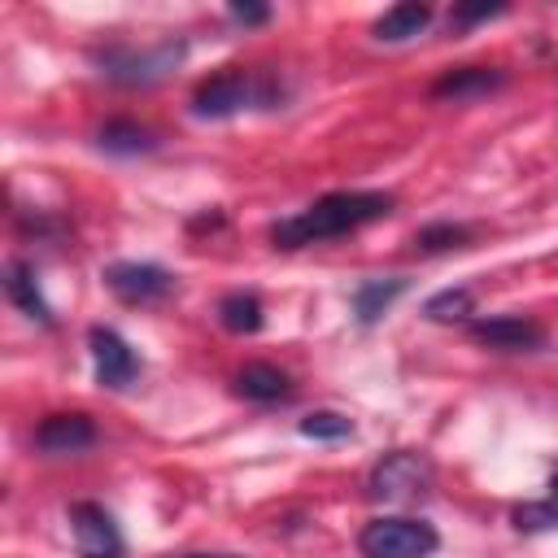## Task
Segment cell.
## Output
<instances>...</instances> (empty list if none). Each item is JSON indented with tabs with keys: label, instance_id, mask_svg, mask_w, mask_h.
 Here are the masks:
<instances>
[{
	"label": "cell",
	"instance_id": "7c38bea8",
	"mask_svg": "<svg viewBox=\"0 0 558 558\" xmlns=\"http://www.w3.org/2000/svg\"><path fill=\"white\" fill-rule=\"evenodd\" d=\"M4 292H9V301H13L26 318H35V323H44V327L52 323V305L44 301L31 262H9V270H4Z\"/></svg>",
	"mask_w": 558,
	"mask_h": 558
},
{
	"label": "cell",
	"instance_id": "9a60e30c",
	"mask_svg": "<svg viewBox=\"0 0 558 558\" xmlns=\"http://www.w3.org/2000/svg\"><path fill=\"white\" fill-rule=\"evenodd\" d=\"M96 144H100L105 153L135 157V153H153V148H157V135H153L148 126L131 122V118H113V122H105V126L96 131Z\"/></svg>",
	"mask_w": 558,
	"mask_h": 558
},
{
	"label": "cell",
	"instance_id": "30bf717a",
	"mask_svg": "<svg viewBox=\"0 0 558 558\" xmlns=\"http://www.w3.org/2000/svg\"><path fill=\"white\" fill-rule=\"evenodd\" d=\"M96 440V423L87 418V414H78V410H70V414H48V418H39V427H35V445L44 449V453H78V449H87Z\"/></svg>",
	"mask_w": 558,
	"mask_h": 558
},
{
	"label": "cell",
	"instance_id": "603a6c76",
	"mask_svg": "<svg viewBox=\"0 0 558 558\" xmlns=\"http://www.w3.org/2000/svg\"><path fill=\"white\" fill-rule=\"evenodd\" d=\"M227 13H231L235 22H244V26H257V22H266V17H270V9H266V4H231Z\"/></svg>",
	"mask_w": 558,
	"mask_h": 558
},
{
	"label": "cell",
	"instance_id": "cb8c5ba5",
	"mask_svg": "<svg viewBox=\"0 0 558 558\" xmlns=\"http://www.w3.org/2000/svg\"><path fill=\"white\" fill-rule=\"evenodd\" d=\"M179 558H240V554H179Z\"/></svg>",
	"mask_w": 558,
	"mask_h": 558
},
{
	"label": "cell",
	"instance_id": "e0dca14e",
	"mask_svg": "<svg viewBox=\"0 0 558 558\" xmlns=\"http://www.w3.org/2000/svg\"><path fill=\"white\" fill-rule=\"evenodd\" d=\"M401 292H405V279H362L353 292V314L362 323H375Z\"/></svg>",
	"mask_w": 558,
	"mask_h": 558
},
{
	"label": "cell",
	"instance_id": "9c48e42d",
	"mask_svg": "<svg viewBox=\"0 0 558 558\" xmlns=\"http://www.w3.org/2000/svg\"><path fill=\"white\" fill-rule=\"evenodd\" d=\"M471 336L488 349H506V353H527V349H541L545 344V327L536 318H523V314H493V318H475L471 323Z\"/></svg>",
	"mask_w": 558,
	"mask_h": 558
},
{
	"label": "cell",
	"instance_id": "52a82bcc",
	"mask_svg": "<svg viewBox=\"0 0 558 558\" xmlns=\"http://www.w3.org/2000/svg\"><path fill=\"white\" fill-rule=\"evenodd\" d=\"M87 344H92V366H96V384L100 388H126L135 375H140V357L135 349L113 331V327H92L87 331Z\"/></svg>",
	"mask_w": 558,
	"mask_h": 558
},
{
	"label": "cell",
	"instance_id": "8fae6325",
	"mask_svg": "<svg viewBox=\"0 0 558 558\" xmlns=\"http://www.w3.org/2000/svg\"><path fill=\"white\" fill-rule=\"evenodd\" d=\"M506 83V70L497 65H453L432 83L436 100H471V96H488Z\"/></svg>",
	"mask_w": 558,
	"mask_h": 558
},
{
	"label": "cell",
	"instance_id": "277c9868",
	"mask_svg": "<svg viewBox=\"0 0 558 558\" xmlns=\"http://www.w3.org/2000/svg\"><path fill=\"white\" fill-rule=\"evenodd\" d=\"M436 480V466L427 462V453H414V449H397V453H384L371 471V497L379 501H410V497H423Z\"/></svg>",
	"mask_w": 558,
	"mask_h": 558
},
{
	"label": "cell",
	"instance_id": "ac0fdd59",
	"mask_svg": "<svg viewBox=\"0 0 558 558\" xmlns=\"http://www.w3.org/2000/svg\"><path fill=\"white\" fill-rule=\"evenodd\" d=\"M471 310H475L471 288H445V292H436V296L423 305V314H427L432 323H462V318H471Z\"/></svg>",
	"mask_w": 558,
	"mask_h": 558
},
{
	"label": "cell",
	"instance_id": "44dd1931",
	"mask_svg": "<svg viewBox=\"0 0 558 558\" xmlns=\"http://www.w3.org/2000/svg\"><path fill=\"white\" fill-rule=\"evenodd\" d=\"M558 523V506L554 501H532L514 510V527L519 532H536V527H554Z\"/></svg>",
	"mask_w": 558,
	"mask_h": 558
},
{
	"label": "cell",
	"instance_id": "7402d4cb",
	"mask_svg": "<svg viewBox=\"0 0 558 558\" xmlns=\"http://www.w3.org/2000/svg\"><path fill=\"white\" fill-rule=\"evenodd\" d=\"M497 13H506V4H458L453 22H484V17H497Z\"/></svg>",
	"mask_w": 558,
	"mask_h": 558
},
{
	"label": "cell",
	"instance_id": "5b68a950",
	"mask_svg": "<svg viewBox=\"0 0 558 558\" xmlns=\"http://www.w3.org/2000/svg\"><path fill=\"white\" fill-rule=\"evenodd\" d=\"M65 519H70L74 549L83 558H122V532L100 501H70Z\"/></svg>",
	"mask_w": 558,
	"mask_h": 558
},
{
	"label": "cell",
	"instance_id": "6da1fadb",
	"mask_svg": "<svg viewBox=\"0 0 558 558\" xmlns=\"http://www.w3.org/2000/svg\"><path fill=\"white\" fill-rule=\"evenodd\" d=\"M392 214V196L388 192H327L314 205H305L301 214L283 218L270 227V244L275 248H305V244H323L336 235H349L375 218Z\"/></svg>",
	"mask_w": 558,
	"mask_h": 558
},
{
	"label": "cell",
	"instance_id": "2e32d148",
	"mask_svg": "<svg viewBox=\"0 0 558 558\" xmlns=\"http://www.w3.org/2000/svg\"><path fill=\"white\" fill-rule=\"evenodd\" d=\"M218 323L235 336H253V331H262L266 314H262V301L253 292H227L218 301Z\"/></svg>",
	"mask_w": 558,
	"mask_h": 558
},
{
	"label": "cell",
	"instance_id": "5bb4252c",
	"mask_svg": "<svg viewBox=\"0 0 558 558\" xmlns=\"http://www.w3.org/2000/svg\"><path fill=\"white\" fill-rule=\"evenodd\" d=\"M432 22V9L427 4H418V0H405V4H392V9H384L379 17H375V39L379 44H401V39H410V35H418L423 26Z\"/></svg>",
	"mask_w": 558,
	"mask_h": 558
},
{
	"label": "cell",
	"instance_id": "ba28073f",
	"mask_svg": "<svg viewBox=\"0 0 558 558\" xmlns=\"http://www.w3.org/2000/svg\"><path fill=\"white\" fill-rule=\"evenodd\" d=\"M253 78L244 70H222L214 78H205L196 92H192V113L196 118H227L235 109H244L253 100Z\"/></svg>",
	"mask_w": 558,
	"mask_h": 558
},
{
	"label": "cell",
	"instance_id": "d4e9b609",
	"mask_svg": "<svg viewBox=\"0 0 558 558\" xmlns=\"http://www.w3.org/2000/svg\"><path fill=\"white\" fill-rule=\"evenodd\" d=\"M549 501H554V506H558V475H554V497H549Z\"/></svg>",
	"mask_w": 558,
	"mask_h": 558
},
{
	"label": "cell",
	"instance_id": "ffe728a7",
	"mask_svg": "<svg viewBox=\"0 0 558 558\" xmlns=\"http://www.w3.org/2000/svg\"><path fill=\"white\" fill-rule=\"evenodd\" d=\"M349 432H353V418H344L336 410H314L301 418V436H310V440H344Z\"/></svg>",
	"mask_w": 558,
	"mask_h": 558
},
{
	"label": "cell",
	"instance_id": "3957f363",
	"mask_svg": "<svg viewBox=\"0 0 558 558\" xmlns=\"http://www.w3.org/2000/svg\"><path fill=\"white\" fill-rule=\"evenodd\" d=\"M436 545H440L436 527L410 514H384L357 532L362 558H427L436 554Z\"/></svg>",
	"mask_w": 558,
	"mask_h": 558
},
{
	"label": "cell",
	"instance_id": "4fadbf2b",
	"mask_svg": "<svg viewBox=\"0 0 558 558\" xmlns=\"http://www.w3.org/2000/svg\"><path fill=\"white\" fill-rule=\"evenodd\" d=\"M231 388H235V397H244V401H283V397L292 392L288 375H283L279 366H270V362H244V366L235 371Z\"/></svg>",
	"mask_w": 558,
	"mask_h": 558
},
{
	"label": "cell",
	"instance_id": "7a4b0ae2",
	"mask_svg": "<svg viewBox=\"0 0 558 558\" xmlns=\"http://www.w3.org/2000/svg\"><path fill=\"white\" fill-rule=\"evenodd\" d=\"M187 44L183 39H166V44H153V48H126V44H113V48H100L96 52V65L109 83H122V87H148V83H161L179 61H183Z\"/></svg>",
	"mask_w": 558,
	"mask_h": 558
},
{
	"label": "cell",
	"instance_id": "8992f818",
	"mask_svg": "<svg viewBox=\"0 0 558 558\" xmlns=\"http://www.w3.org/2000/svg\"><path fill=\"white\" fill-rule=\"evenodd\" d=\"M105 283L126 305H153L174 292V275L153 262H113V266H105Z\"/></svg>",
	"mask_w": 558,
	"mask_h": 558
},
{
	"label": "cell",
	"instance_id": "d6986e66",
	"mask_svg": "<svg viewBox=\"0 0 558 558\" xmlns=\"http://www.w3.org/2000/svg\"><path fill=\"white\" fill-rule=\"evenodd\" d=\"M466 240H471V227H462V222H432V227H418V235H414V244H418L423 253L462 248Z\"/></svg>",
	"mask_w": 558,
	"mask_h": 558
}]
</instances>
